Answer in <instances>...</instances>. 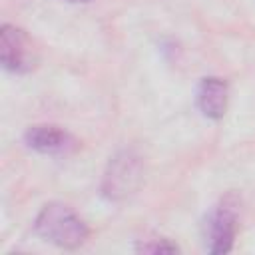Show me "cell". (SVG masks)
I'll return each instance as SVG.
<instances>
[{"mask_svg": "<svg viewBox=\"0 0 255 255\" xmlns=\"http://www.w3.org/2000/svg\"><path fill=\"white\" fill-rule=\"evenodd\" d=\"M139 181V159L131 151H122L110 161L104 177V193L110 199H122L135 189Z\"/></svg>", "mask_w": 255, "mask_h": 255, "instance_id": "3957f363", "label": "cell"}, {"mask_svg": "<svg viewBox=\"0 0 255 255\" xmlns=\"http://www.w3.org/2000/svg\"><path fill=\"white\" fill-rule=\"evenodd\" d=\"M0 58L4 68L12 72H28L36 62L34 46L28 36L8 24H4L0 32Z\"/></svg>", "mask_w": 255, "mask_h": 255, "instance_id": "277c9868", "label": "cell"}, {"mask_svg": "<svg viewBox=\"0 0 255 255\" xmlns=\"http://www.w3.org/2000/svg\"><path fill=\"white\" fill-rule=\"evenodd\" d=\"M70 2H88V0H70Z\"/></svg>", "mask_w": 255, "mask_h": 255, "instance_id": "ba28073f", "label": "cell"}, {"mask_svg": "<svg viewBox=\"0 0 255 255\" xmlns=\"http://www.w3.org/2000/svg\"><path fill=\"white\" fill-rule=\"evenodd\" d=\"M199 110L213 120H219L227 110V84L219 78H205L197 90Z\"/></svg>", "mask_w": 255, "mask_h": 255, "instance_id": "8992f818", "label": "cell"}, {"mask_svg": "<svg viewBox=\"0 0 255 255\" xmlns=\"http://www.w3.org/2000/svg\"><path fill=\"white\" fill-rule=\"evenodd\" d=\"M237 227V201L227 195L207 215L205 221V247L209 253H225L231 249Z\"/></svg>", "mask_w": 255, "mask_h": 255, "instance_id": "7a4b0ae2", "label": "cell"}, {"mask_svg": "<svg viewBox=\"0 0 255 255\" xmlns=\"http://www.w3.org/2000/svg\"><path fill=\"white\" fill-rule=\"evenodd\" d=\"M36 231L46 241L74 249L88 237V227L80 215L64 203H48L36 217Z\"/></svg>", "mask_w": 255, "mask_h": 255, "instance_id": "6da1fadb", "label": "cell"}, {"mask_svg": "<svg viewBox=\"0 0 255 255\" xmlns=\"http://www.w3.org/2000/svg\"><path fill=\"white\" fill-rule=\"evenodd\" d=\"M24 137H26V143L40 153L62 155L76 149V139L68 131L56 126H34L26 131Z\"/></svg>", "mask_w": 255, "mask_h": 255, "instance_id": "5b68a950", "label": "cell"}, {"mask_svg": "<svg viewBox=\"0 0 255 255\" xmlns=\"http://www.w3.org/2000/svg\"><path fill=\"white\" fill-rule=\"evenodd\" d=\"M137 249L139 251H151V253H173V251H177V247L167 243L165 239L159 241V243H141Z\"/></svg>", "mask_w": 255, "mask_h": 255, "instance_id": "52a82bcc", "label": "cell"}]
</instances>
